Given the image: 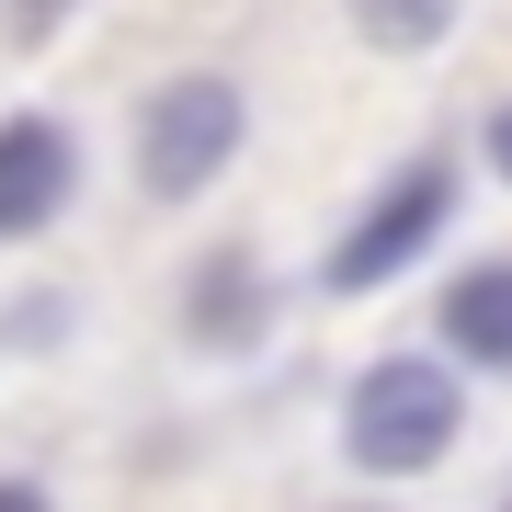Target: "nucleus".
<instances>
[{
	"instance_id": "3",
	"label": "nucleus",
	"mask_w": 512,
	"mask_h": 512,
	"mask_svg": "<svg viewBox=\"0 0 512 512\" xmlns=\"http://www.w3.org/2000/svg\"><path fill=\"white\" fill-rule=\"evenodd\" d=\"M444 205H456V171L444 160H410L399 183H387L376 205H365V228L330 251V285L342 296H376V285H399L421 251H433V228H444Z\"/></svg>"
},
{
	"instance_id": "6",
	"label": "nucleus",
	"mask_w": 512,
	"mask_h": 512,
	"mask_svg": "<svg viewBox=\"0 0 512 512\" xmlns=\"http://www.w3.org/2000/svg\"><path fill=\"white\" fill-rule=\"evenodd\" d=\"M251 330H262V274L239 251L194 262V342H251Z\"/></svg>"
},
{
	"instance_id": "8",
	"label": "nucleus",
	"mask_w": 512,
	"mask_h": 512,
	"mask_svg": "<svg viewBox=\"0 0 512 512\" xmlns=\"http://www.w3.org/2000/svg\"><path fill=\"white\" fill-rule=\"evenodd\" d=\"M57 12H69V0H12V46H46Z\"/></svg>"
},
{
	"instance_id": "9",
	"label": "nucleus",
	"mask_w": 512,
	"mask_h": 512,
	"mask_svg": "<svg viewBox=\"0 0 512 512\" xmlns=\"http://www.w3.org/2000/svg\"><path fill=\"white\" fill-rule=\"evenodd\" d=\"M490 171L512 183V103H490Z\"/></svg>"
},
{
	"instance_id": "1",
	"label": "nucleus",
	"mask_w": 512,
	"mask_h": 512,
	"mask_svg": "<svg viewBox=\"0 0 512 512\" xmlns=\"http://www.w3.org/2000/svg\"><path fill=\"white\" fill-rule=\"evenodd\" d=\"M467 433V387L433 365V353H387V365L353 376V410H342V456L365 478H421L444 467Z\"/></svg>"
},
{
	"instance_id": "2",
	"label": "nucleus",
	"mask_w": 512,
	"mask_h": 512,
	"mask_svg": "<svg viewBox=\"0 0 512 512\" xmlns=\"http://www.w3.org/2000/svg\"><path fill=\"white\" fill-rule=\"evenodd\" d=\"M239 137H251V114H239V80L194 69V80H171V92H148V103H137V183L160 194V205H194V194L239 160Z\"/></svg>"
},
{
	"instance_id": "11",
	"label": "nucleus",
	"mask_w": 512,
	"mask_h": 512,
	"mask_svg": "<svg viewBox=\"0 0 512 512\" xmlns=\"http://www.w3.org/2000/svg\"><path fill=\"white\" fill-rule=\"evenodd\" d=\"M501 512H512V501H501Z\"/></svg>"
},
{
	"instance_id": "7",
	"label": "nucleus",
	"mask_w": 512,
	"mask_h": 512,
	"mask_svg": "<svg viewBox=\"0 0 512 512\" xmlns=\"http://www.w3.org/2000/svg\"><path fill=\"white\" fill-rule=\"evenodd\" d=\"M353 23H365V46L410 57V46H444V23H456V0H353Z\"/></svg>"
},
{
	"instance_id": "5",
	"label": "nucleus",
	"mask_w": 512,
	"mask_h": 512,
	"mask_svg": "<svg viewBox=\"0 0 512 512\" xmlns=\"http://www.w3.org/2000/svg\"><path fill=\"white\" fill-rule=\"evenodd\" d=\"M444 342H456L467 365L512 376V262H467V274L444 285Z\"/></svg>"
},
{
	"instance_id": "10",
	"label": "nucleus",
	"mask_w": 512,
	"mask_h": 512,
	"mask_svg": "<svg viewBox=\"0 0 512 512\" xmlns=\"http://www.w3.org/2000/svg\"><path fill=\"white\" fill-rule=\"evenodd\" d=\"M0 512H46V490H23V478H0Z\"/></svg>"
},
{
	"instance_id": "4",
	"label": "nucleus",
	"mask_w": 512,
	"mask_h": 512,
	"mask_svg": "<svg viewBox=\"0 0 512 512\" xmlns=\"http://www.w3.org/2000/svg\"><path fill=\"white\" fill-rule=\"evenodd\" d=\"M69 194H80V148H69V126L12 114V126H0V239L57 228V217H69Z\"/></svg>"
}]
</instances>
